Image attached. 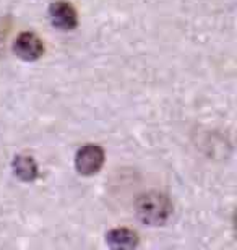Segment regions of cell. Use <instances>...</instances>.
<instances>
[{
	"label": "cell",
	"mask_w": 237,
	"mask_h": 250,
	"mask_svg": "<svg viewBox=\"0 0 237 250\" xmlns=\"http://www.w3.org/2000/svg\"><path fill=\"white\" fill-rule=\"evenodd\" d=\"M172 202L161 192H146L135 202V213L143 224L163 226L172 216Z\"/></svg>",
	"instance_id": "obj_1"
},
{
	"label": "cell",
	"mask_w": 237,
	"mask_h": 250,
	"mask_svg": "<svg viewBox=\"0 0 237 250\" xmlns=\"http://www.w3.org/2000/svg\"><path fill=\"white\" fill-rule=\"evenodd\" d=\"M104 149L96 143H86L75 154V169L82 176H94L104 166Z\"/></svg>",
	"instance_id": "obj_2"
},
{
	"label": "cell",
	"mask_w": 237,
	"mask_h": 250,
	"mask_svg": "<svg viewBox=\"0 0 237 250\" xmlns=\"http://www.w3.org/2000/svg\"><path fill=\"white\" fill-rule=\"evenodd\" d=\"M13 52L17 54L18 59H22L24 62H34L43 57L44 42L36 33H20L13 42Z\"/></svg>",
	"instance_id": "obj_3"
},
{
	"label": "cell",
	"mask_w": 237,
	"mask_h": 250,
	"mask_svg": "<svg viewBox=\"0 0 237 250\" xmlns=\"http://www.w3.org/2000/svg\"><path fill=\"white\" fill-rule=\"evenodd\" d=\"M49 20L60 31H72L78 26V12L67 0H57L49 7Z\"/></svg>",
	"instance_id": "obj_4"
},
{
	"label": "cell",
	"mask_w": 237,
	"mask_h": 250,
	"mask_svg": "<svg viewBox=\"0 0 237 250\" xmlns=\"http://www.w3.org/2000/svg\"><path fill=\"white\" fill-rule=\"evenodd\" d=\"M140 239L138 234L127 228H115L106 234V244L110 249H120V250H127V249H135L138 246Z\"/></svg>",
	"instance_id": "obj_5"
},
{
	"label": "cell",
	"mask_w": 237,
	"mask_h": 250,
	"mask_svg": "<svg viewBox=\"0 0 237 250\" xmlns=\"http://www.w3.org/2000/svg\"><path fill=\"white\" fill-rule=\"evenodd\" d=\"M12 167L15 176L23 182H33L39 176L36 161H34L33 156H28V154H18V156H15Z\"/></svg>",
	"instance_id": "obj_6"
},
{
	"label": "cell",
	"mask_w": 237,
	"mask_h": 250,
	"mask_svg": "<svg viewBox=\"0 0 237 250\" xmlns=\"http://www.w3.org/2000/svg\"><path fill=\"white\" fill-rule=\"evenodd\" d=\"M3 41H5V34L0 33V51L3 49Z\"/></svg>",
	"instance_id": "obj_7"
}]
</instances>
